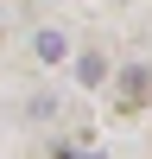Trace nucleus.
I'll list each match as a JSON object with an SVG mask.
<instances>
[{"label": "nucleus", "mask_w": 152, "mask_h": 159, "mask_svg": "<svg viewBox=\"0 0 152 159\" xmlns=\"http://www.w3.org/2000/svg\"><path fill=\"white\" fill-rule=\"evenodd\" d=\"M32 51H38V57H44V64H63V57H70V38H63L57 25H44V32L32 38Z\"/></svg>", "instance_id": "f257e3e1"}, {"label": "nucleus", "mask_w": 152, "mask_h": 159, "mask_svg": "<svg viewBox=\"0 0 152 159\" xmlns=\"http://www.w3.org/2000/svg\"><path fill=\"white\" fill-rule=\"evenodd\" d=\"M76 83H82V89H101V83H108V64H101L95 51H82V57H76Z\"/></svg>", "instance_id": "f03ea898"}, {"label": "nucleus", "mask_w": 152, "mask_h": 159, "mask_svg": "<svg viewBox=\"0 0 152 159\" xmlns=\"http://www.w3.org/2000/svg\"><path fill=\"white\" fill-rule=\"evenodd\" d=\"M120 76H127V83H120V96H127V102H139V96L152 89V70H139V64H133V70H120Z\"/></svg>", "instance_id": "7ed1b4c3"}, {"label": "nucleus", "mask_w": 152, "mask_h": 159, "mask_svg": "<svg viewBox=\"0 0 152 159\" xmlns=\"http://www.w3.org/2000/svg\"><path fill=\"white\" fill-rule=\"evenodd\" d=\"M25 121H57V96H44V89H38V96L25 102Z\"/></svg>", "instance_id": "20e7f679"}]
</instances>
